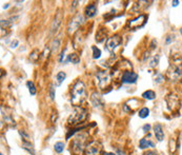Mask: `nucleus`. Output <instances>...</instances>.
<instances>
[{
	"mask_svg": "<svg viewBox=\"0 0 182 155\" xmlns=\"http://www.w3.org/2000/svg\"><path fill=\"white\" fill-rule=\"evenodd\" d=\"M102 150V146L99 141H92L85 147V155H99Z\"/></svg>",
	"mask_w": 182,
	"mask_h": 155,
	"instance_id": "obj_5",
	"label": "nucleus"
},
{
	"mask_svg": "<svg viewBox=\"0 0 182 155\" xmlns=\"http://www.w3.org/2000/svg\"><path fill=\"white\" fill-rule=\"evenodd\" d=\"M85 98V86L82 81L78 80L72 89V102L75 106L81 104Z\"/></svg>",
	"mask_w": 182,
	"mask_h": 155,
	"instance_id": "obj_1",
	"label": "nucleus"
},
{
	"mask_svg": "<svg viewBox=\"0 0 182 155\" xmlns=\"http://www.w3.org/2000/svg\"><path fill=\"white\" fill-rule=\"evenodd\" d=\"M91 99H92V102H93V105L95 107H98V108H101L102 106H103V102L101 100V97H100V95L98 93H93L92 94V96H91Z\"/></svg>",
	"mask_w": 182,
	"mask_h": 155,
	"instance_id": "obj_14",
	"label": "nucleus"
},
{
	"mask_svg": "<svg viewBox=\"0 0 182 155\" xmlns=\"http://www.w3.org/2000/svg\"><path fill=\"white\" fill-rule=\"evenodd\" d=\"M178 4H179V1H177V0H175V1L171 2V5H173V7H177Z\"/></svg>",
	"mask_w": 182,
	"mask_h": 155,
	"instance_id": "obj_33",
	"label": "nucleus"
},
{
	"mask_svg": "<svg viewBox=\"0 0 182 155\" xmlns=\"http://www.w3.org/2000/svg\"><path fill=\"white\" fill-rule=\"evenodd\" d=\"M142 97L145 98V99H148V100H153V99L156 98V93L152 90L145 91V92L142 94Z\"/></svg>",
	"mask_w": 182,
	"mask_h": 155,
	"instance_id": "obj_17",
	"label": "nucleus"
},
{
	"mask_svg": "<svg viewBox=\"0 0 182 155\" xmlns=\"http://www.w3.org/2000/svg\"><path fill=\"white\" fill-rule=\"evenodd\" d=\"M63 18V16L61 14L60 12H58L56 16H55V19H54L53 23H52V26H51V32L52 33H56L58 31V28L59 25L61 24V20Z\"/></svg>",
	"mask_w": 182,
	"mask_h": 155,
	"instance_id": "obj_11",
	"label": "nucleus"
},
{
	"mask_svg": "<svg viewBox=\"0 0 182 155\" xmlns=\"http://www.w3.org/2000/svg\"><path fill=\"white\" fill-rule=\"evenodd\" d=\"M103 155H116L115 153H111V152H105V153H103Z\"/></svg>",
	"mask_w": 182,
	"mask_h": 155,
	"instance_id": "obj_36",
	"label": "nucleus"
},
{
	"mask_svg": "<svg viewBox=\"0 0 182 155\" xmlns=\"http://www.w3.org/2000/svg\"><path fill=\"white\" fill-rule=\"evenodd\" d=\"M85 136H81V137H77L76 139H74L73 141V146L72 147V150L73 152L77 155H80L83 153V150H84V139Z\"/></svg>",
	"mask_w": 182,
	"mask_h": 155,
	"instance_id": "obj_7",
	"label": "nucleus"
},
{
	"mask_svg": "<svg viewBox=\"0 0 182 155\" xmlns=\"http://www.w3.org/2000/svg\"><path fill=\"white\" fill-rule=\"evenodd\" d=\"M57 117H58L57 114H55V115L53 114V116H52V123H55V121H56V119H57Z\"/></svg>",
	"mask_w": 182,
	"mask_h": 155,
	"instance_id": "obj_32",
	"label": "nucleus"
},
{
	"mask_svg": "<svg viewBox=\"0 0 182 155\" xmlns=\"http://www.w3.org/2000/svg\"><path fill=\"white\" fill-rule=\"evenodd\" d=\"M58 47H59V40L58 39H56L55 41H54V44H53V47H52V51H57V49H58Z\"/></svg>",
	"mask_w": 182,
	"mask_h": 155,
	"instance_id": "obj_28",
	"label": "nucleus"
},
{
	"mask_svg": "<svg viewBox=\"0 0 182 155\" xmlns=\"http://www.w3.org/2000/svg\"><path fill=\"white\" fill-rule=\"evenodd\" d=\"M79 60H80V58L76 54H70L68 59H66V61H72V63H78Z\"/></svg>",
	"mask_w": 182,
	"mask_h": 155,
	"instance_id": "obj_21",
	"label": "nucleus"
},
{
	"mask_svg": "<svg viewBox=\"0 0 182 155\" xmlns=\"http://www.w3.org/2000/svg\"><path fill=\"white\" fill-rule=\"evenodd\" d=\"M63 57H64V51L61 53V56H60V59H59V61L62 62V60H63Z\"/></svg>",
	"mask_w": 182,
	"mask_h": 155,
	"instance_id": "obj_34",
	"label": "nucleus"
},
{
	"mask_svg": "<svg viewBox=\"0 0 182 155\" xmlns=\"http://www.w3.org/2000/svg\"><path fill=\"white\" fill-rule=\"evenodd\" d=\"M0 155H3V154H2V153H1V154H0Z\"/></svg>",
	"mask_w": 182,
	"mask_h": 155,
	"instance_id": "obj_40",
	"label": "nucleus"
},
{
	"mask_svg": "<svg viewBox=\"0 0 182 155\" xmlns=\"http://www.w3.org/2000/svg\"><path fill=\"white\" fill-rule=\"evenodd\" d=\"M38 55H39V51L38 50H35V51H33V53L31 55H30V58L32 59V60H34L35 61L36 59L38 58Z\"/></svg>",
	"mask_w": 182,
	"mask_h": 155,
	"instance_id": "obj_25",
	"label": "nucleus"
},
{
	"mask_svg": "<svg viewBox=\"0 0 182 155\" xmlns=\"http://www.w3.org/2000/svg\"><path fill=\"white\" fill-rule=\"evenodd\" d=\"M154 146H155V144L152 142L150 140H147V138H142L139 142L140 149H147L150 148V147H154Z\"/></svg>",
	"mask_w": 182,
	"mask_h": 155,
	"instance_id": "obj_15",
	"label": "nucleus"
},
{
	"mask_svg": "<svg viewBox=\"0 0 182 155\" xmlns=\"http://www.w3.org/2000/svg\"><path fill=\"white\" fill-rule=\"evenodd\" d=\"M143 155H157V153L154 151H147V153H144Z\"/></svg>",
	"mask_w": 182,
	"mask_h": 155,
	"instance_id": "obj_31",
	"label": "nucleus"
},
{
	"mask_svg": "<svg viewBox=\"0 0 182 155\" xmlns=\"http://www.w3.org/2000/svg\"><path fill=\"white\" fill-rule=\"evenodd\" d=\"M105 36H106V32L103 29H100L96 34V40L98 42H102L105 39Z\"/></svg>",
	"mask_w": 182,
	"mask_h": 155,
	"instance_id": "obj_16",
	"label": "nucleus"
},
{
	"mask_svg": "<svg viewBox=\"0 0 182 155\" xmlns=\"http://www.w3.org/2000/svg\"><path fill=\"white\" fill-rule=\"evenodd\" d=\"M154 133H155V136H156L158 141H162L164 139V132H163L162 126L160 123H156L154 126Z\"/></svg>",
	"mask_w": 182,
	"mask_h": 155,
	"instance_id": "obj_12",
	"label": "nucleus"
},
{
	"mask_svg": "<svg viewBox=\"0 0 182 155\" xmlns=\"http://www.w3.org/2000/svg\"><path fill=\"white\" fill-rule=\"evenodd\" d=\"M26 86L29 88V91H30V94L31 95H35L36 94V87L33 81H28L26 82Z\"/></svg>",
	"mask_w": 182,
	"mask_h": 155,
	"instance_id": "obj_23",
	"label": "nucleus"
},
{
	"mask_svg": "<svg viewBox=\"0 0 182 155\" xmlns=\"http://www.w3.org/2000/svg\"><path fill=\"white\" fill-rule=\"evenodd\" d=\"M138 79V74H136L134 72H129V71H126V72L123 73V75L121 77V81L123 83H135Z\"/></svg>",
	"mask_w": 182,
	"mask_h": 155,
	"instance_id": "obj_10",
	"label": "nucleus"
},
{
	"mask_svg": "<svg viewBox=\"0 0 182 155\" xmlns=\"http://www.w3.org/2000/svg\"><path fill=\"white\" fill-rule=\"evenodd\" d=\"M87 116V111L80 106H74V112L68 117V125H78L85 120Z\"/></svg>",
	"mask_w": 182,
	"mask_h": 155,
	"instance_id": "obj_2",
	"label": "nucleus"
},
{
	"mask_svg": "<svg viewBox=\"0 0 182 155\" xmlns=\"http://www.w3.org/2000/svg\"><path fill=\"white\" fill-rule=\"evenodd\" d=\"M92 50H93V58L94 59H97L101 56V51L98 49L97 47H92Z\"/></svg>",
	"mask_w": 182,
	"mask_h": 155,
	"instance_id": "obj_24",
	"label": "nucleus"
},
{
	"mask_svg": "<svg viewBox=\"0 0 182 155\" xmlns=\"http://www.w3.org/2000/svg\"><path fill=\"white\" fill-rule=\"evenodd\" d=\"M17 44H18V41H17V40H15V41H14V44H13V42H12V44H11V47H15V46H17Z\"/></svg>",
	"mask_w": 182,
	"mask_h": 155,
	"instance_id": "obj_35",
	"label": "nucleus"
},
{
	"mask_svg": "<svg viewBox=\"0 0 182 155\" xmlns=\"http://www.w3.org/2000/svg\"><path fill=\"white\" fill-rule=\"evenodd\" d=\"M181 84H182V79H181Z\"/></svg>",
	"mask_w": 182,
	"mask_h": 155,
	"instance_id": "obj_39",
	"label": "nucleus"
},
{
	"mask_svg": "<svg viewBox=\"0 0 182 155\" xmlns=\"http://www.w3.org/2000/svg\"><path fill=\"white\" fill-rule=\"evenodd\" d=\"M180 34H181V35H182V28H181V29H180Z\"/></svg>",
	"mask_w": 182,
	"mask_h": 155,
	"instance_id": "obj_38",
	"label": "nucleus"
},
{
	"mask_svg": "<svg viewBox=\"0 0 182 155\" xmlns=\"http://www.w3.org/2000/svg\"><path fill=\"white\" fill-rule=\"evenodd\" d=\"M150 115V110L147 108H142L139 111V117L140 118H147Z\"/></svg>",
	"mask_w": 182,
	"mask_h": 155,
	"instance_id": "obj_22",
	"label": "nucleus"
},
{
	"mask_svg": "<svg viewBox=\"0 0 182 155\" xmlns=\"http://www.w3.org/2000/svg\"><path fill=\"white\" fill-rule=\"evenodd\" d=\"M163 80H164V78H163V76L161 75V74H158V77L156 78V81H157V82H162Z\"/></svg>",
	"mask_w": 182,
	"mask_h": 155,
	"instance_id": "obj_29",
	"label": "nucleus"
},
{
	"mask_svg": "<svg viewBox=\"0 0 182 155\" xmlns=\"http://www.w3.org/2000/svg\"><path fill=\"white\" fill-rule=\"evenodd\" d=\"M54 149H55V151L57 152V153H61L64 150V144L62 141H58V142L54 144Z\"/></svg>",
	"mask_w": 182,
	"mask_h": 155,
	"instance_id": "obj_20",
	"label": "nucleus"
},
{
	"mask_svg": "<svg viewBox=\"0 0 182 155\" xmlns=\"http://www.w3.org/2000/svg\"><path fill=\"white\" fill-rule=\"evenodd\" d=\"M97 80H98V86L101 89H104L108 86L110 80H111V76L107 73V71H99L96 74Z\"/></svg>",
	"mask_w": 182,
	"mask_h": 155,
	"instance_id": "obj_3",
	"label": "nucleus"
},
{
	"mask_svg": "<svg viewBox=\"0 0 182 155\" xmlns=\"http://www.w3.org/2000/svg\"><path fill=\"white\" fill-rule=\"evenodd\" d=\"M85 16L87 17V18H92V17H94L95 15L97 14V7L96 4H89L87 7H85Z\"/></svg>",
	"mask_w": 182,
	"mask_h": 155,
	"instance_id": "obj_13",
	"label": "nucleus"
},
{
	"mask_svg": "<svg viewBox=\"0 0 182 155\" xmlns=\"http://www.w3.org/2000/svg\"><path fill=\"white\" fill-rule=\"evenodd\" d=\"M150 129V125H144V126H143V131H144V132H148Z\"/></svg>",
	"mask_w": 182,
	"mask_h": 155,
	"instance_id": "obj_30",
	"label": "nucleus"
},
{
	"mask_svg": "<svg viewBox=\"0 0 182 155\" xmlns=\"http://www.w3.org/2000/svg\"><path fill=\"white\" fill-rule=\"evenodd\" d=\"M50 95H51V99L54 100V99H55V89H54L53 86H51L50 88Z\"/></svg>",
	"mask_w": 182,
	"mask_h": 155,
	"instance_id": "obj_27",
	"label": "nucleus"
},
{
	"mask_svg": "<svg viewBox=\"0 0 182 155\" xmlns=\"http://www.w3.org/2000/svg\"><path fill=\"white\" fill-rule=\"evenodd\" d=\"M22 148L24 149V150H26V151L31 152V154L34 155L35 154V151H34V148H33V146L30 142H28V141H23L22 142Z\"/></svg>",
	"mask_w": 182,
	"mask_h": 155,
	"instance_id": "obj_19",
	"label": "nucleus"
},
{
	"mask_svg": "<svg viewBox=\"0 0 182 155\" xmlns=\"http://www.w3.org/2000/svg\"><path fill=\"white\" fill-rule=\"evenodd\" d=\"M66 77V74L64 72H59L56 75V86H60L61 83L63 82V80L65 79Z\"/></svg>",
	"mask_w": 182,
	"mask_h": 155,
	"instance_id": "obj_18",
	"label": "nucleus"
},
{
	"mask_svg": "<svg viewBox=\"0 0 182 155\" xmlns=\"http://www.w3.org/2000/svg\"><path fill=\"white\" fill-rule=\"evenodd\" d=\"M171 42V37H168V39H166V44H170Z\"/></svg>",
	"mask_w": 182,
	"mask_h": 155,
	"instance_id": "obj_37",
	"label": "nucleus"
},
{
	"mask_svg": "<svg viewBox=\"0 0 182 155\" xmlns=\"http://www.w3.org/2000/svg\"><path fill=\"white\" fill-rule=\"evenodd\" d=\"M147 22V15H140L138 17L132 19L127 22V26L129 29L132 30H136V29H139V28H142L143 25L145 24Z\"/></svg>",
	"mask_w": 182,
	"mask_h": 155,
	"instance_id": "obj_4",
	"label": "nucleus"
},
{
	"mask_svg": "<svg viewBox=\"0 0 182 155\" xmlns=\"http://www.w3.org/2000/svg\"><path fill=\"white\" fill-rule=\"evenodd\" d=\"M158 61H159V56H155L153 60L150 61V67H156L158 65Z\"/></svg>",
	"mask_w": 182,
	"mask_h": 155,
	"instance_id": "obj_26",
	"label": "nucleus"
},
{
	"mask_svg": "<svg viewBox=\"0 0 182 155\" xmlns=\"http://www.w3.org/2000/svg\"><path fill=\"white\" fill-rule=\"evenodd\" d=\"M182 75V63L180 61H174V65L171 67V70L170 71V76L171 79H177Z\"/></svg>",
	"mask_w": 182,
	"mask_h": 155,
	"instance_id": "obj_9",
	"label": "nucleus"
},
{
	"mask_svg": "<svg viewBox=\"0 0 182 155\" xmlns=\"http://www.w3.org/2000/svg\"><path fill=\"white\" fill-rule=\"evenodd\" d=\"M83 20H84V18H83V16L81 14L76 15L75 17L70 21V23H68V34H72V33L75 32L76 30L80 26V24L83 23Z\"/></svg>",
	"mask_w": 182,
	"mask_h": 155,
	"instance_id": "obj_6",
	"label": "nucleus"
},
{
	"mask_svg": "<svg viewBox=\"0 0 182 155\" xmlns=\"http://www.w3.org/2000/svg\"><path fill=\"white\" fill-rule=\"evenodd\" d=\"M120 44H121V37L119 36V35H114V36L107 38L106 44H105V46H106L107 51L113 52Z\"/></svg>",
	"mask_w": 182,
	"mask_h": 155,
	"instance_id": "obj_8",
	"label": "nucleus"
}]
</instances>
